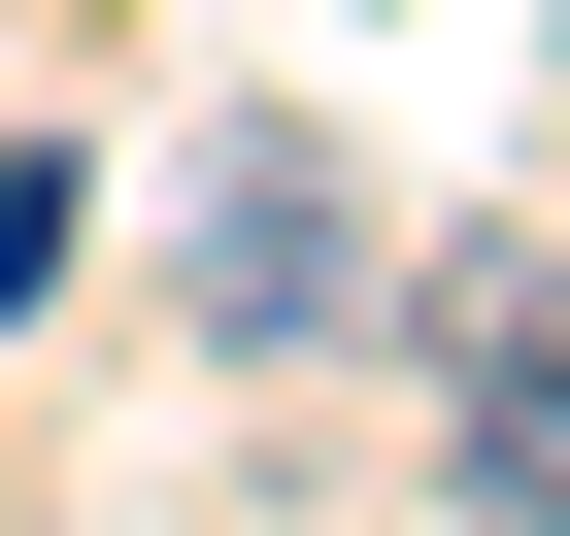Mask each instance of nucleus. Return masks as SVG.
I'll return each instance as SVG.
<instances>
[{"instance_id": "obj_2", "label": "nucleus", "mask_w": 570, "mask_h": 536, "mask_svg": "<svg viewBox=\"0 0 570 536\" xmlns=\"http://www.w3.org/2000/svg\"><path fill=\"white\" fill-rule=\"evenodd\" d=\"M436 436H470V536H570V268L537 235L436 268Z\"/></svg>"}, {"instance_id": "obj_1", "label": "nucleus", "mask_w": 570, "mask_h": 536, "mask_svg": "<svg viewBox=\"0 0 570 536\" xmlns=\"http://www.w3.org/2000/svg\"><path fill=\"white\" fill-rule=\"evenodd\" d=\"M168 302H202L235 369L370 336V201H336V135H202V168H168Z\"/></svg>"}]
</instances>
